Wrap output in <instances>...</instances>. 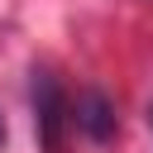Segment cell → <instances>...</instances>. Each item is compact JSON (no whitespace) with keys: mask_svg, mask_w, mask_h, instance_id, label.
<instances>
[{"mask_svg":"<svg viewBox=\"0 0 153 153\" xmlns=\"http://www.w3.org/2000/svg\"><path fill=\"white\" fill-rule=\"evenodd\" d=\"M72 124L91 139H110L115 134V105L100 96V91H81L76 105H72Z\"/></svg>","mask_w":153,"mask_h":153,"instance_id":"2","label":"cell"},{"mask_svg":"<svg viewBox=\"0 0 153 153\" xmlns=\"http://www.w3.org/2000/svg\"><path fill=\"white\" fill-rule=\"evenodd\" d=\"M148 124H153V105H148Z\"/></svg>","mask_w":153,"mask_h":153,"instance_id":"4","label":"cell"},{"mask_svg":"<svg viewBox=\"0 0 153 153\" xmlns=\"http://www.w3.org/2000/svg\"><path fill=\"white\" fill-rule=\"evenodd\" d=\"M0 143H5V120H0Z\"/></svg>","mask_w":153,"mask_h":153,"instance_id":"3","label":"cell"},{"mask_svg":"<svg viewBox=\"0 0 153 153\" xmlns=\"http://www.w3.org/2000/svg\"><path fill=\"white\" fill-rule=\"evenodd\" d=\"M33 124H38L43 148L48 153H62V129L72 124V115H67V100H62V91H57V81L48 72L33 76Z\"/></svg>","mask_w":153,"mask_h":153,"instance_id":"1","label":"cell"}]
</instances>
